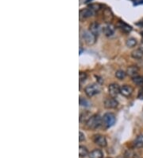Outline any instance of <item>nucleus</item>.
Listing matches in <instances>:
<instances>
[{"label":"nucleus","mask_w":143,"mask_h":158,"mask_svg":"<svg viewBox=\"0 0 143 158\" xmlns=\"http://www.w3.org/2000/svg\"><path fill=\"white\" fill-rule=\"evenodd\" d=\"M139 73V68L136 66H129L127 70V74H128L129 76H130L131 77H135L138 75Z\"/></svg>","instance_id":"f8f14e48"},{"label":"nucleus","mask_w":143,"mask_h":158,"mask_svg":"<svg viewBox=\"0 0 143 158\" xmlns=\"http://www.w3.org/2000/svg\"><path fill=\"white\" fill-rule=\"evenodd\" d=\"M132 81L135 85H143V76L137 75V76L132 77Z\"/></svg>","instance_id":"aec40b11"},{"label":"nucleus","mask_w":143,"mask_h":158,"mask_svg":"<svg viewBox=\"0 0 143 158\" xmlns=\"http://www.w3.org/2000/svg\"><path fill=\"white\" fill-rule=\"evenodd\" d=\"M93 141L100 147H106L107 145L106 137L103 135H100V134H96L93 137Z\"/></svg>","instance_id":"39448f33"},{"label":"nucleus","mask_w":143,"mask_h":158,"mask_svg":"<svg viewBox=\"0 0 143 158\" xmlns=\"http://www.w3.org/2000/svg\"><path fill=\"white\" fill-rule=\"evenodd\" d=\"M134 89L131 85H123L121 88H120V93L124 97H130L131 94L133 93Z\"/></svg>","instance_id":"6e6552de"},{"label":"nucleus","mask_w":143,"mask_h":158,"mask_svg":"<svg viewBox=\"0 0 143 158\" xmlns=\"http://www.w3.org/2000/svg\"><path fill=\"white\" fill-rule=\"evenodd\" d=\"M85 140V136H84V134H83L82 132H80L79 133V141H84Z\"/></svg>","instance_id":"a878e982"},{"label":"nucleus","mask_w":143,"mask_h":158,"mask_svg":"<svg viewBox=\"0 0 143 158\" xmlns=\"http://www.w3.org/2000/svg\"><path fill=\"white\" fill-rule=\"evenodd\" d=\"M139 48L141 49V51H143V39H142V40H141V44H140V47H139Z\"/></svg>","instance_id":"cd10ccee"},{"label":"nucleus","mask_w":143,"mask_h":158,"mask_svg":"<svg viewBox=\"0 0 143 158\" xmlns=\"http://www.w3.org/2000/svg\"><path fill=\"white\" fill-rule=\"evenodd\" d=\"M118 27L120 28L123 31L126 33H130L131 31H132V27L130 26H129L128 24H127L126 22H123V21H119L118 22Z\"/></svg>","instance_id":"ddd939ff"},{"label":"nucleus","mask_w":143,"mask_h":158,"mask_svg":"<svg viewBox=\"0 0 143 158\" xmlns=\"http://www.w3.org/2000/svg\"><path fill=\"white\" fill-rule=\"evenodd\" d=\"M88 77L87 73H84V72H80L79 73V78H80V81L82 82V81H84Z\"/></svg>","instance_id":"b1692460"},{"label":"nucleus","mask_w":143,"mask_h":158,"mask_svg":"<svg viewBox=\"0 0 143 158\" xmlns=\"http://www.w3.org/2000/svg\"><path fill=\"white\" fill-rule=\"evenodd\" d=\"M102 31H103V32L104 33V35L106 36H111L115 33V26H113L112 24H111V23H107V24H106L103 26Z\"/></svg>","instance_id":"9d476101"},{"label":"nucleus","mask_w":143,"mask_h":158,"mask_svg":"<svg viewBox=\"0 0 143 158\" xmlns=\"http://www.w3.org/2000/svg\"><path fill=\"white\" fill-rule=\"evenodd\" d=\"M126 76H127V72H125L123 70H119L115 73V77H117L119 80H123L126 77Z\"/></svg>","instance_id":"4be33fe9"},{"label":"nucleus","mask_w":143,"mask_h":158,"mask_svg":"<svg viewBox=\"0 0 143 158\" xmlns=\"http://www.w3.org/2000/svg\"><path fill=\"white\" fill-rule=\"evenodd\" d=\"M95 14V10H93L92 8H91V7H88V8L83 9V10L80 11V18H88L93 16Z\"/></svg>","instance_id":"1a4fd4ad"},{"label":"nucleus","mask_w":143,"mask_h":158,"mask_svg":"<svg viewBox=\"0 0 143 158\" xmlns=\"http://www.w3.org/2000/svg\"><path fill=\"white\" fill-rule=\"evenodd\" d=\"M91 116L89 112H84L80 116V122H87L89 120V118H91Z\"/></svg>","instance_id":"6ab92c4d"},{"label":"nucleus","mask_w":143,"mask_h":158,"mask_svg":"<svg viewBox=\"0 0 143 158\" xmlns=\"http://www.w3.org/2000/svg\"><path fill=\"white\" fill-rule=\"evenodd\" d=\"M138 97L140 98V99H142L143 100V88L142 89L139 91V93H138Z\"/></svg>","instance_id":"bb28decb"},{"label":"nucleus","mask_w":143,"mask_h":158,"mask_svg":"<svg viewBox=\"0 0 143 158\" xmlns=\"http://www.w3.org/2000/svg\"><path fill=\"white\" fill-rule=\"evenodd\" d=\"M134 145L136 148H142L143 147V135H139L137 137V138L135 139L134 141Z\"/></svg>","instance_id":"dca6fc26"},{"label":"nucleus","mask_w":143,"mask_h":158,"mask_svg":"<svg viewBox=\"0 0 143 158\" xmlns=\"http://www.w3.org/2000/svg\"><path fill=\"white\" fill-rule=\"evenodd\" d=\"M103 14H104V19L107 21V22H110L111 21L113 18L112 13H111V10L109 9H106L103 12Z\"/></svg>","instance_id":"412c9836"},{"label":"nucleus","mask_w":143,"mask_h":158,"mask_svg":"<svg viewBox=\"0 0 143 158\" xmlns=\"http://www.w3.org/2000/svg\"><path fill=\"white\" fill-rule=\"evenodd\" d=\"M103 153L100 149H94L89 153V158H103Z\"/></svg>","instance_id":"4468645a"},{"label":"nucleus","mask_w":143,"mask_h":158,"mask_svg":"<svg viewBox=\"0 0 143 158\" xmlns=\"http://www.w3.org/2000/svg\"><path fill=\"white\" fill-rule=\"evenodd\" d=\"M80 105L83 107H89L90 106V103L88 100H86L85 98H83V97H80Z\"/></svg>","instance_id":"5701e85b"},{"label":"nucleus","mask_w":143,"mask_h":158,"mask_svg":"<svg viewBox=\"0 0 143 158\" xmlns=\"http://www.w3.org/2000/svg\"><path fill=\"white\" fill-rule=\"evenodd\" d=\"M88 155V150L85 146L80 145L79 147V156L80 157H86Z\"/></svg>","instance_id":"f3484780"},{"label":"nucleus","mask_w":143,"mask_h":158,"mask_svg":"<svg viewBox=\"0 0 143 158\" xmlns=\"http://www.w3.org/2000/svg\"><path fill=\"white\" fill-rule=\"evenodd\" d=\"M89 28H90L89 29V31H91L92 34H94L95 36L99 35V33H100L101 31V26L97 22H92V23L90 25V27H89Z\"/></svg>","instance_id":"9b49d317"},{"label":"nucleus","mask_w":143,"mask_h":158,"mask_svg":"<svg viewBox=\"0 0 143 158\" xmlns=\"http://www.w3.org/2000/svg\"><path fill=\"white\" fill-rule=\"evenodd\" d=\"M131 56L133 58L135 59H141L143 58V51H141V49L138 48L135 51H132L131 53Z\"/></svg>","instance_id":"2eb2a0df"},{"label":"nucleus","mask_w":143,"mask_h":158,"mask_svg":"<svg viewBox=\"0 0 143 158\" xmlns=\"http://www.w3.org/2000/svg\"><path fill=\"white\" fill-rule=\"evenodd\" d=\"M125 157L127 158H134V152L133 151H131V150H127L125 152Z\"/></svg>","instance_id":"393cba45"},{"label":"nucleus","mask_w":143,"mask_h":158,"mask_svg":"<svg viewBox=\"0 0 143 158\" xmlns=\"http://www.w3.org/2000/svg\"><path fill=\"white\" fill-rule=\"evenodd\" d=\"M115 123V116L112 113H107L103 117V124L107 128L113 126Z\"/></svg>","instance_id":"f03ea898"},{"label":"nucleus","mask_w":143,"mask_h":158,"mask_svg":"<svg viewBox=\"0 0 143 158\" xmlns=\"http://www.w3.org/2000/svg\"><path fill=\"white\" fill-rule=\"evenodd\" d=\"M140 25H141V26H143V19L141 21V22H140Z\"/></svg>","instance_id":"c85d7f7f"},{"label":"nucleus","mask_w":143,"mask_h":158,"mask_svg":"<svg viewBox=\"0 0 143 158\" xmlns=\"http://www.w3.org/2000/svg\"><path fill=\"white\" fill-rule=\"evenodd\" d=\"M120 88L119 85L116 83H112L109 85L108 91L110 95L112 97H116L120 93Z\"/></svg>","instance_id":"423d86ee"},{"label":"nucleus","mask_w":143,"mask_h":158,"mask_svg":"<svg viewBox=\"0 0 143 158\" xmlns=\"http://www.w3.org/2000/svg\"><path fill=\"white\" fill-rule=\"evenodd\" d=\"M102 123H103V118L98 114H95L89 118L88 121L86 122V126L89 130H96L97 128L101 126Z\"/></svg>","instance_id":"f257e3e1"},{"label":"nucleus","mask_w":143,"mask_h":158,"mask_svg":"<svg viewBox=\"0 0 143 158\" xmlns=\"http://www.w3.org/2000/svg\"><path fill=\"white\" fill-rule=\"evenodd\" d=\"M99 85H96V84H91V85H88V86L85 87V93L86 95L88 97H91L93 96L96 95L99 93Z\"/></svg>","instance_id":"20e7f679"},{"label":"nucleus","mask_w":143,"mask_h":158,"mask_svg":"<svg viewBox=\"0 0 143 158\" xmlns=\"http://www.w3.org/2000/svg\"><path fill=\"white\" fill-rule=\"evenodd\" d=\"M82 39L84 40L86 44L89 45V46L95 44V42H96V36L90 31H84L82 35Z\"/></svg>","instance_id":"7ed1b4c3"},{"label":"nucleus","mask_w":143,"mask_h":158,"mask_svg":"<svg viewBox=\"0 0 143 158\" xmlns=\"http://www.w3.org/2000/svg\"><path fill=\"white\" fill-rule=\"evenodd\" d=\"M119 105V102L115 97H109L104 101V106L107 109H115Z\"/></svg>","instance_id":"0eeeda50"},{"label":"nucleus","mask_w":143,"mask_h":158,"mask_svg":"<svg viewBox=\"0 0 143 158\" xmlns=\"http://www.w3.org/2000/svg\"><path fill=\"white\" fill-rule=\"evenodd\" d=\"M137 44L138 41L137 39H134V38H130V39H127V42H126L127 47H129V48H133V47H134Z\"/></svg>","instance_id":"a211bd4d"},{"label":"nucleus","mask_w":143,"mask_h":158,"mask_svg":"<svg viewBox=\"0 0 143 158\" xmlns=\"http://www.w3.org/2000/svg\"><path fill=\"white\" fill-rule=\"evenodd\" d=\"M119 158H127V157H125V156H120V157Z\"/></svg>","instance_id":"c756f323"}]
</instances>
